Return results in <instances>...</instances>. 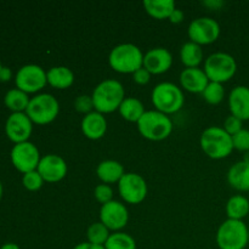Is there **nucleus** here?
I'll return each instance as SVG.
<instances>
[{
	"mask_svg": "<svg viewBox=\"0 0 249 249\" xmlns=\"http://www.w3.org/2000/svg\"><path fill=\"white\" fill-rule=\"evenodd\" d=\"M95 111L100 113H111L119 109L125 99L123 84L117 79H105L96 85L91 94Z\"/></svg>",
	"mask_w": 249,
	"mask_h": 249,
	"instance_id": "obj_1",
	"label": "nucleus"
},
{
	"mask_svg": "<svg viewBox=\"0 0 249 249\" xmlns=\"http://www.w3.org/2000/svg\"><path fill=\"white\" fill-rule=\"evenodd\" d=\"M108 63L116 72L133 74L143 66V53L135 44H118L109 53Z\"/></svg>",
	"mask_w": 249,
	"mask_h": 249,
	"instance_id": "obj_2",
	"label": "nucleus"
},
{
	"mask_svg": "<svg viewBox=\"0 0 249 249\" xmlns=\"http://www.w3.org/2000/svg\"><path fill=\"white\" fill-rule=\"evenodd\" d=\"M199 143L203 152L213 160L226 158L233 150L232 136L226 133L223 126L218 125L204 129Z\"/></svg>",
	"mask_w": 249,
	"mask_h": 249,
	"instance_id": "obj_3",
	"label": "nucleus"
},
{
	"mask_svg": "<svg viewBox=\"0 0 249 249\" xmlns=\"http://www.w3.org/2000/svg\"><path fill=\"white\" fill-rule=\"evenodd\" d=\"M136 124L141 135L151 141L164 140L174 128L170 117L157 109L146 111Z\"/></svg>",
	"mask_w": 249,
	"mask_h": 249,
	"instance_id": "obj_4",
	"label": "nucleus"
},
{
	"mask_svg": "<svg viewBox=\"0 0 249 249\" xmlns=\"http://www.w3.org/2000/svg\"><path fill=\"white\" fill-rule=\"evenodd\" d=\"M216 245L220 249H245L249 245V229L243 220L228 219L216 231Z\"/></svg>",
	"mask_w": 249,
	"mask_h": 249,
	"instance_id": "obj_5",
	"label": "nucleus"
},
{
	"mask_svg": "<svg viewBox=\"0 0 249 249\" xmlns=\"http://www.w3.org/2000/svg\"><path fill=\"white\" fill-rule=\"evenodd\" d=\"M152 104L156 109L165 114H172L181 109L185 97L181 88L170 82H162L152 90Z\"/></svg>",
	"mask_w": 249,
	"mask_h": 249,
	"instance_id": "obj_6",
	"label": "nucleus"
},
{
	"mask_svg": "<svg viewBox=\"0 0 249 249\" xmlns=\"http://www.w3.org/2000/svg\"><path fill=\"white\" fill-rule=\"evenodd\" d=\"M204 72L208 77L209 82L225 83L229 82L237 72V62L235 57L229 53L218 51L204 61Z\"/></svg>",
	"mask_w": 249,
	"mask_h": 249,
	"instance_id": "obj_7",
	"label": "nucleus"
},
{
	"mask_svg": "<svg viewBox=\"0 0 249 249\" xmlns=\"http://www.w3.org/2000/svg\"><path fill=\"white\" fill-rule=\"evenodd\" d=\"M60 112V104L53 95L44 92L32 97L26 109L27 116L36 124H49L55 121Z\"/></svg>",
	"mask_w": 249,
	"mask_h": 249,
	"instance_id": "obj_8",
	"label": "nucleus"
},
{
	"mask_svg": "<svg viewBox=\"0 0 249 249\" xmlns=\"http://www.w3.org/2000/svg\"><path fill=\"white\" fill-rule=\"evenodd\" d=\"M17 89L31 94L38 92L48 84V75L43 67L38 65H26L18 70L15 77Z\"/></svg>",
	"mask_w": 249,
	"mask_h": 249,
	"instance_id": "obj_9",
	"label": "nucleus"
},
{
	"mask_svg": "<svg viewBox=\"0 0 249 249\" xmlns=\"http://www.w3.org/2000/svg\"><path fill=\"white\" fill-rule=\"evenodd\" d=\"M190 41L207 45L212 44L220 36V24L212 17H198L190 23L187 28Z\"/></svg>",
	"mask_w": 249,
	"mask_h": 249,
	"instance_id": "obj_10",
	"label": "nucleus"
},
{
	"mask_svg": "<svg viewBox=\"0 0 249 249\" xmlns=\"http://www.w3.org/2000/svg\"><path fill=\"white\" fill-rule=\"evenodd\" d=\"M122 198L130 204H139L147 196V182L136 173H125L118 182Z\"/></svg>",
	"mask_w": 249,
	"mask_h": 249,
	"instance_id": "obj_11",
	"label": "nucleus"
},
{
	"mask_svg": "<svg viewBox=\"0 0 249 249\" xmlns=\"http://www.w3.org/2000/svg\"><path fill=\"white\" fill-rule=\"evenodd\" d=\"M41 157L38 147L33 142L16 143L11 150V162L18 172L26 173L38 169Z\"/></svg>",
	"mask_w": 249,
	"mask_h": 249,
	"instance_id": "obj_12",
	"label": "nucleus"
},
{
	"mask_svg": "<svg viewBox=\"0 0 249 249\" xmlns=\"http://www.w3.org/2000/svg\"><path fill=\"white\" fill-rule=\"evenodd\" d=\"M100 221L106 226L108 230L121 231L125 228L129 221V212L125 204L119 201L112 199L106 204H102L100 209Z\"/></svg>",
	"mask_w": 249,
	"mask_h": 249,
	"instance_id": "obj_13",
	"label": "nucleus"
},
{
	"mask_svg": "<svg viewBox=\"0 0 249 249\" xmlns=\"http://www.w3.org/2000/svg\"><path fill=\"white\" fill-rule=\"evenodd\" d=\"M6 135L12 142L21 143L28 141L33 131V122L26 112H17L10 114L5 124Z\"/></svg>",
	"mask_w": 249,
	"mask_h": 249,
	"instance_id": "obj_14",
	"label": "nucleus"
},
{
	"mask_svg": "<svg viewBox=\"0 0 249 249\" xmlns=\"http://www.w3.org/2000/svg\"><path fill=\"white\" fill-rule=\"evenodd\" d=\"M36 170L41 175L44 181L58 182L67 175L68 167L66 160L61 156L46 155L41 157Z\"/></svg>",
	"mask_w": 249,
	"mask_h": 249,
	"instance_id": "obj_15",
	"label": "nucleus"
},
{
	"mask_svg": "<svg viewBox=\"0 0 249 249\" xmlns=\"http://www.w3.org/2000/svg\"><path fill=\"white\" fill-rule=\"evenodd\" d=\"M173 65V55L165 48L150 49L143 55V67L151 74H162Z\"/></svg>",
	"mask_w": 249,
	"mask_h": 249,
	"instance_id": "obj_16",
	"label": "nucleus"
},
{
	"mask_svg": "<svg viewBox=\"0 0 249 249\" xmlns=\"http://www.w3.org/2000/svg\"><path fill=\"white\" fill-rule=\"evenodd\" d=\"M229 107L231 114L241 121H249V88L238 85L231 90L229 95Z\"/></svg>",
	"mask_w": 249,
	"mask_h": 249,
	"instance_id": "obj_17",
	"label": "nucleus"
},
{
	"mask_svg": "<svg viewBox=\"0 0 249 249\" xmlns=\"http://www.w3.org/2000/svg\"><path fill=\"white\" fill-rule=\"evenodd\" d=\"M180 84L187 91L202 94L207 85L209 84V79L204 70H202V68H185L180 73Z\"/></svg>",
	"mask_w": 249,
	"mask_h": 249,
	"instance_id": "obj_18",
	"label": "nucleus"
},
{
	"mask_svg": "<svg viewBox=\"0 0 249 249\" xmlns=\"http://www.w3.org/2000/svg\"><path fill=\"white\" fill-rule=\"evenodd\" d=\"M82 131L90 140H99L104 138L107 131L106 117L97 111L85 114L82 119Z\"/></svg>",
	"mask_w": 249,
	"mask_h": 249,
	"instance_id": "obj_19",
	"label": "nucleus"
},
{
	"mask_svg": "<svg viewBox=\"0 0 249 249\" xmlns=\"http://www.w3.org/2000/svg\"><path fill=\"white\" fill-rule=\"evenodd\" d=\"M124 174H125L124 167L114 160H102L96 168V175L99 177V179L107 185L119 182Z\"/></svg>",
	"mask_w": 249,
	"mask_h": 249,
	"instance_id": "obj_20",
	"label": "nucleus"
},
{
	"mask_svg": "<svg viewBox=\"0 0 249 249\" xmlns=\"http://www.w3.org/2000/svg\"><path fill=\"white\" fill-rule=\"evenodd\" d=\"M228 181L238 191H249V163L236 162L228 172Z\"/></svg>",
	"mask_w": 249,
	"mask_h": 249,
	"instance_id": "obj_21",
	"label": "nucleus"
},
{
	"mask_svg": "<svg viewBox=\"0 0 249 249\" xmlns=\"http://www.w3.org/2000/svg\"><path fill=\"white\" fill-rule=\"evenodd\" d=\"M48 84L56 89H67L74 83V73L66 66H55L46 72Z\"/></svg>",
	"mask_w": 249,
	"mask_h": 249,
	"instance_id": "obj_22",
	"label": "nucleus"
},
{
	"mask_svg": "<svg viewBox=\"0 0 249 249\" xmlns=\"http://www.w3.org/2000/svg\"><path fill=\"white\" fill-rule=\"evenodd\" d=\"M180 60L186 68L198 67L203 61V49L199 44L187 41L180 49Z\"/></svg>",
	"mask_w": 249,
	"mask_h": 249,
	"instance_id": "obj_23",
	"label": "nucleus"
},
{
	"mask_svg": "<svg viewBox=\"0 0 249 249\" xmlns=\"http://www.w3.org/2000/svg\"><path fill=\"white\" fill-rule=\"evenodd\" d=\"M146 12L158 19L169 18L177 6L173 0H145L142 2Z\"/></svg>",
	"mask_w": 249,
	"mask_h": 249,
	"instance_id": "obj_24",
	"label": "nucleus"
},
{
	"mask_svg": "<svg viewBox=\"0 0 249 249\" xmlns=\"http://www.w3.org/2000/svg\"><path fill=\"white\" fill-rule=\"evenodd\" d=\"M118 111L125 121L135 122V123H138L139 119L146 112L143 104L136 97H125L119 106Z\"/></svg>",
	"mask_w": 249,
	"mask_h": 249,
	"instance_id": "obj_25",
	"label": "nucleus"
},
{
	"mask_svg": "<svg viewBox=\"0 0 249 249\" xmlns=\"http://www.w3.org/2000/svg\"><path fill=\"white\" fill-rule=\"evenodd\" d=\"M226 214L228 219L243 220L249 214V199L242 195L230 197L226 203Z\"/></svg>",
	"mask_w": 249,
	"mask_h": 249,
	"instance_id": "obj_26",
	"label": "nucleus"
},
{
	"mask_svg": "<svg viewBox=\"0 0 249 249\" xmlns=\"http://www.w3.org/2000/svg\"><path fill=\"white\" fill-rule=\"evenodd\" d=\"M29 99L28 94L19 89H11L6 92L4 97L5 106L12 111V113H17V112H26L27 107H28Z\"/></svg>",
	"mask_w": 249,
	"mask_h": 249,
	"instance_id": "obj_27",
	"label": "nucleus"
},
{
	"mask_svg": "<svg viewBox=\"0 0 249 249\" xmlns=\"http://www.w3.org/2000/svg\"><path fill=\"white\" fill-rule=\"evenodd\" d=\"M106 249H136V241L129 233L123 231H117L111 233L107 242L105 243Z\"/></svg>",
	"mask_w": 249,
	"mask_h": 249,
	"instance_id": "obj_28",
	"label": "nucleus"
},
{
	"mask_svg": "<svg viewBox=\"0 0 249 249\" xmlns=\"http://www.w3.org/2000/svg\"><path fill=\"white\" fill-rule=\"evenodd\" d=\"M109 236H111L109 230L101 223V221L91 224L87 230L88 242L94 243V245L105 246V243L107 242Z\"/></svg>",
	"mask_w": 249,
	"mask_h": 249,
	"instance_id": "obj_29",
	"label": "nucleus"
},
{
	"mask_svg": "<svg viewBox=\"0 0 249 249\" xmlns=\"http://www.w3.org/2000/svg\"><path fill=\"white\" fill-rule=\"evenodd\" d=\"M202 96L208 104L218 105L223 101L224 96H225V89L221 83L209 82L204 91L202 92Z\"/></svg>",
	"mask_w": 249,
	"mask_h": 249,
	"instance_id": "obj_30",
	"label": "nucleus"
},
{
	"mask_svg": "<svg viewBox=\"0 0 249 249\" xmlns=\"http://www.w3.org/2000/svg\"><path fill=\"white\" fill-rule=\"evenodd\" d=\"M22 184L29 191H38L41 189L44 184V179L41 178V175L39 174L38 170H33V172H29L23 174L22 178Z\"/></svg>",
	"mask_w": 249,
	"mask_h": 249,
	"instance_id": "obj_31",
	"label": "nucleus"
},
{
	"mask_svg": "<svg viewBox=\"0 0 249 249\" xmlns=\"http://www.w3.org/2000/svg\"><path fill=\"white\" fill-rule=\"evenodd\" d=\"M94 196L97 202H100L101 204H106L111 202L112 198H113V190H112L109 185L100 184L95 187Z\"/></svg>",
	"mask_w": 249,
	"mask_h": 249,
	"instance_id": "obj_32",
	"label": "nucleus"
},
{
	"mask_svg": "<svg viewBox=\"0 0 249 249\" xmlns=\"http://www.w3.org/2000/svg\"><path fill=\"white\" fill-rule=\"evenodd\" d=\"M232 143L233 148L242 152H247L249 151V130L243 128L242 130L238 131L237 134L232 135Z\"/></svg>",
	"mask_w": 249,
	"mask_h": 249,
	"instance_id": "obj_33",
	"label": "nucleus"
},
{
	"mask_svg": "<svg viewBox=\"0 0 249 249\" xmlns=\"http://www.w3.org/2000/svg\"><path fill=\"white\" fill-rule=\"evenodd\" d=\"M74 107L80 113L88 114L94 109V102H92L91 95H79L74 100Z\"/></svg>",
	"mask_w": 249,
	"mask_h": 249,
	"instance_id": "obj_34",
	"label": "nucleus"
},
{
	"mask_svg": "<svg viewBox=\"0 0 249 249\" xmlns=\"http://www.w3.org/2000/svg\"><path fill=\"white\" fill-rule=\"evenodd\" d=\"M223 128L226 133L230 134V135L232 136V135H235V134H237L240 130H242L243 121H241L240 118H237V117H235L231 114V116H229L228 118L225 119Z\"/></svg>",
	"mask_w": 249,
	"mask_h": 249,
	"instance_id": "obj_35",
	"label": "nucleus"
},
{
	"mask_svg": "<svg viewBox=\"0 0 249 249\" xmlns=\"http://www.w3.org/2000/svg\"><path fill=\"white\" fill-rule=\"evenodd\" d=\"M151 75L152 74H151V73L142 66V67L139 68L136 72L133 73V79L134 82L138 83V84L145 85L151 80Z\"/></svg>",
	"mask_w": 249,
	"mask_h": 249,
	"instance_id": "obj_36",
	"label": "nucleus"
},
{
	"mask_svg": "<svg viewBox=\"0 0 249 249\" xmlns=\"http://www.w3.org/2000/svg\"><path fill=\"white\" fill-rule=\"evenodd\" d=\"M182 19H184V12L180 9H175L169 17V21L172 23H180Z\"/></svg>",
	"mask_w": 249,
	"mask_h": 249,
	"instance_id": "obj_37",
	"label": "nucleus"
},
{
	"mask_svg": "<svg viewBox=\"0 0 249 249\" xmlns=\"http://www.w3.org/2000/svg\"><path fill=\"white\" fill-rule=\"evenodd\" d=\"M73 249H106L105 246H99V245H94V243L90 242H82L79 245L75 246Z\"/></svg>",
	"mask_w": 249,
	"mask_h": 249,
	"instance_id": "obj_38",
	"label": "nucleus"
},
{
	"mask_svg": "<svg viewBox=\"0 0 249 249\" xmlns=\"http://www.w3.org/2000/svg\"><path fill=\"white\" fill-rule=\"evenodd\" d=\"M12 77V72L10 68L2 67L1 71H0V80L1 82H9Z\"/></svg>",
	"mask_w": 249,
	"mask_h": 249,
	"instance_id": "obj_39",
	"label": "nucleus"
},
{
	"mask_svg": "<svg viewBox=\"0 0 249 249\" xmlns=\"http://www.w3.org/2000/svg\"><path fill=\"white\" fill-rule=\"evenodd\" d=\"M203 4L206 5V6L212 7V9H219V7L224 6L225 2L220 1V0H207V1H204Z\"/></svg>",
	"mask_w": 249,
	"mask_h": 249,
	"instance_id": "obj_40",
	"label": "nucleus"
},
{
	"mask_svg": "<svg viewBox=\"0 0 249 249\" xmlns=\"http://www.w3.org/2000/svg\"><path fill=\"white\" fill-rule=\"evenodd\" d=\"M0 249H21L18 247V246L16 245V243H5V245H2Z\"/></svg>",
	"mask_w": 249,
	"mask_h": 249,
	"instance_id": "obj_41",
	"label": "nucleus"
},
{
	"mask_svg": "<svg viewBox=\"0 0 249 249\" xmlns=\"http://www.w3.org/2000/svg\"><path fill=\"white\" fill-rule=\"evenodd\" d=\"M243 160H245V162L249 163V151H247V152H245V156H243Z\"/></svg>",
	"mask_w": 249,
	"mask_h": 249,
	"instance_id": "obj_42",
	"label": "nucleus"
},
{
	"mask_svg": "<svg viewBox=\"0 0 249 249\" xmlns=\"http://www.w3.org/2000/svg\"><path fill=\"white\" fill-rule=\"evenodd\" d=\"M1 196H2V185H1V181H0V199H1Z\"/></svg>",
	"mask_w": 249,
	"mask_h": 249,
	"instance_id": "obj_43",
	"label": "nucleus"
},
{
	"mask_svg": "<svg viewBox=\"0 0 249 249\" xmlns=\"http://www.w3.org/2000/svg\"><path fill=\"white\" fill-rule=\"evenodd\" d=\"M1 68H2V66H1V62H0V71H1Z\"/></svg>",
	"mask_w": 249,
	"mask_h": 249,
	"instance_id": "obj_44",
	"label": "nucleus"
}]
</instances>
